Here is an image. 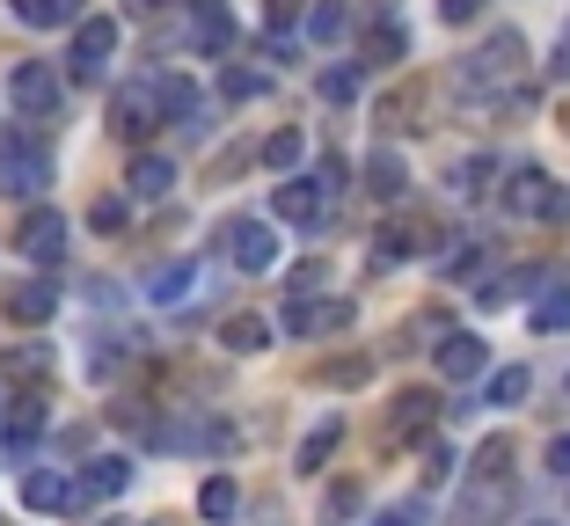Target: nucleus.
<instances>
[{
  "instance_id": "obj_15",
  "label": "nucleus",
  "mask_w": 570,
  "mask_h": 526,
  "mask_svg": "<svg viewBox=\"0 0 570 526\" xmlns=\"http://www.w3.org/2000/svg\"><path fill=\"white\" fill-rule=\"evenodd\" d=\"M322 205H330V198H322L315 176H293V183L271 190V220H285V227H315V220H322Z\"/></svg>"
},
{
  "instance_id": "obj_19",
  "label": "nucleus",
  "mask_w": 570,
  "mask_h": 526,
  "mask_svg": "<svg viewBox=\"0 0 570 526\" xmlns=\"http://www.w3.org/2000/svg\"><path fill=\"white\" fill-rule=\"evenodd\" d=\"M235 512H242V483L235 476H205L198 483V519L205 526H235Z\"/></svg>"
},
{
  "instance_id": "obj_14",
  "label": "nucleus",
  "mask_w": 570,
  "mask_h": 526,
  "mask_svg": "<svg viewBox=\"0 0 570 526\" xmlns=\"http://www.w3.org/2000/svg\"><path fill=\"white\" fill-rule=\"evenodd\" d=\"M154 125H161V102H154V81H132V88H118V102H110V132H118V139H147Z\"/></svg>"
},
{
  "instance_id": "obj_25",
  "label": "nucleus",
  "mask_w": 570,
  "mask_h": 526,
  "mask_svg": "<svg viewBox=\"0 0 570 526\" xmlns=\"http://www.w3.org/2000/svg\"><path fill=\"white\" fill-rule=\"evenodd\" d=\"M301 153H307V132H301V125H278V132H271L264 147H256V161L285 176V169H301Z\"/></svg>"
},
{
  "instance_id": "obj_40",
  "label": "nucleus",
  "mask_w": 570,
  "mask_h": 526,
  "mask_svg": "<svg viewBox=\"0 0 570 526\" xmlns=\"http://www.w3.org/2000/svg\"><path fill=\"white\" fill-rule=\"evenodd\" d=\"M483 16V0H439V22H475Z\"/></svg>"
},
{
  "instance_id": "obj_13",
  "label": "nucleus",
  "mask_w": 570,
  "mask_h": 526,
  "mask_svg": "<svg viewBox=\"0 0 570 526\" xmlns=\"http://www.w3.org/2000/svg\"><path fill=\"white\" fill-rule=\"evenodd\" d=\"M352 315H358L352 300H315V292H293V300H285V329H293V337H322V329H352Z\"/></svg>"
},
{
  "instance_id": "obj_31",
  "label": "nucleus",
  "mask_w": 570,
  "mask_h": 526,
  "mask_svg": "<svg viewBox=\"0 0 570 526\" xmlns=\"http://www.w3.org/2000/svg\"><path fill=\"white\" fill-rule=\"evenodd\" d=\"M527 395H534V374H527V366L490 374V409H512V403H527Z\"/></svg>"
},
{
  "instance_id": "obj_44",
  "label": "nucleus",
  "mask_w": 570,
  "mask_h": 526,
  "mask_svg": "<svg viewBox=\"0 0 570 526\" xmlns=\"http://www.w3.org/2000/svg\"><path fill=\"white\" fill-rule=\"evenodd\" d=\"M366 526H410V512H381V519H366Z\"/></svg>"
},
{
  "instance_id": "obj_29",
  "label": "nucleus",
  "mask_w": 570,
  "mask_h": 526,
  "mask_svg": "<svg viewBox=\"0 0 570 526\" xmlns=\"http://www.w3.org/2000/svg\"><path fill=\"white\" fill-rule=\"evenodd\" d=\"M154 102H161V118H190V110H198V81L161 73V81H154Z\"/></svg>"
},
{
  "instance_id": "obj_36",
  "label": "nucleus",
  "mask_w": 570,
  "mask_h": 526,
  "mask_svg": "<svg viewBox=\"0 0 570 526\" xmlns=\"http://www.w3.org/2000/svg\"><path fill=\"white\" fill-rule=\"evenodd\" d=\"M366 51H373V67H395V59H403V30H395V22H373V37H366Z\"/></svg>"
},
{
  "instance_id": "obj_45",
  "label": "nucleus",
  "mask_w": 570,
  "mask_h": 526,
  "mask_svg": "<svg viewBox=\"0 0 570 526\" xmlns=\"http://www.w3.org/2000/svg\"><path fill=\"white\" fill-rule=\"evenodd\" d=\"M556 73H570V44H563V59H556Z\"/></svg>"
},
{
  "instance_id": "obj_48",
  "label": "nucleus",
  "mask_w": 570,
  "mask_h": 526,
  "mask_svg": "<svg viewBox=\"0 0 570 526\" xmlns=\"http://www.w3.org/2000/svg\"><path fill=\"white\" fill-rule=\"evenodd\" d=\"M563 125H570V110H563Z\"/></svg>"
},
{
  "instance_id": "obj_27",
  "label": "nucleus",
  "mask_w": 570,
  "mask_h": 526,
  "mask_svg": "<svg viewBox=\"0 0 570 526\" xmlns=\"http://www.w3.org/2000/svg\"><path fill=\"white\" fill-rule=\"evenodd\" d=\"M0 374H8V380H30V388H45V380H51V351H45V344H16V351L0 358Z\"/></svg>"
},
{
  "instance_id": "obj_22",
  "label": "nucleus",
  "mask_w": 570,
  "mask_h": 526,
  "mask_svg": "<svg viewBox=\"0 0 570 526\" xmlns=\"http://www.w3.org/2000/svg\"><path fill=\"white\" fill-rule=\"evenodd\" d=\"M336 439H344V417H322V425L301 439L293 468H301V476H322V468H330V454H336Z\"/></svg>"
},
{
  "instance_id": "obj_46",
  "label": "nucleus",
  "mask_w": 570,
  "mask_h": 526,
  "mask_svg": "<svg viewBox=\"0 0 570 526\" xmlns=\"http://www.w3.org/2000/svg\"><path fill=\"white\" fill-rule=\"evenodd\" d=\"M527 526H556V519H527Z\"/></svg>"
},
{
  "instance_id": "obj_20",
  "label": "nucleus",
  "mask_w": 570,
  "mask_h": 526,
  "mask_svg": "<svg viewBox=\"0 0 570 526\" xmlns=\"http://www.w3.org/2000/svg\"><path fill=\"white\" fill-rule=\"evenodd\" d=\"M81 490L88 497H125V490H132V460H125V454H96L81 468Z\"/></svg>"
},
{
  "instance_id": "obj_35",
  "label": "nucleus",
  "mask_w": 570,
  "mask_h": 526,
  "mask_svg": "<svg viewBox=\"0 0 570 526\" xmlns=\"http://www.w3.org/2000/svg\"><path fill=\"white\" fill-rule=\"evenodd\" d=\"M344 22H352V16H344V0H315V16H307V30H315L322 44H330V37H344Z\"/></svg>"
},
{
  "instance_id": "obj_16",
  "label": "nucleus",
  "mask_w": 570,
  "mask_h": 526,
  "mask_svg": "<svg viewBox=\"0 0 570 526\" xmlns=\"http://www.w3.org/2000/svg\"><path fill=\"white\" fill-rule=\"evenodd\" d=\"M432 358H439V374H446V380H475V374L490 366V344L475 337V329H446Z\"/></svg>"
},
{
  "instance_id": "obj_39",
  "label": "nucleus",
  "mask_w": 570,
  "mask_h": 526,
  "mask_svg": "<svg viewBox=\"0 0 570 526\" xmlns=\"http://www.w3.org/2000/svg\"><path fill=\"white\" fill-rule=\"evenodd\" d=\"M446 476H453V446H446V439H432V446H424V483L439 490Z\"/></svg>"
},
{
  "instance_id": "obj_9",
  "label": "nucleus",
  "mask_w": 570,
  "mask_h": 526,
  "mask_svg": "<svg viewBox=\"0 0 570 526\" xmlns=\"http://www.w3.org/2000/svg\"><path fill=\"white\" fill-rule=\"evenodd\" d=\"M219 256H227V264H235V271H271V264H278V235H271L264 220H227L219 227Z\"/></svg>"
},
{
  "instance_id": "obj_8",
  "label": "nucleus",
  "mask_w": 570,
  "mask_h": 526,
  "mask_svg": "<svg viewBox=\"0 0 570 526\" xmlns=\"http://www.w3.org/2000/svg\"><path fill=\"white\" fill-rule=\"evenodd\" d=\"M110 51H118V16H73V81H102Z\"/></svg>"
},
{
  "instance_id": "obj_30",
  "label": "nucleus",
  "mask_w": 570,
  "mask_h": 526,
  "mask_svg": "<svg viewBox=\"0 0 570 526\" xmlns=\"http://www.w3.org/2000/svg\"><path fill=\"white\" fill-rule=\"evenodd\" d=\"M366 190H373V198H403V190H410V169L395 161V153H373V161H366Z\"/></svg>"
},
{
  "instance_id": "obj_26",
  "label": "nucleus",
  "mask_w": 570,
  "mask_h": 526,
  "mask_svg": "<svg viewBox=\"0 0 570 526\" xmlns=\"http://www.w3.org/2000/svg\"><path fill=\"white\" fill-rule=\"evenodd\" d=\"M16 8V22H30V30H67L73 16H81V0H8Z\"/></svg>"
},
{
  "instance_id": "obj_4",
  "label": "nucleus",
  "mask_w": 570,
  "mask_h": 526,
  "mask_svg": "<svg viewBox=\"0 0 570 526\" xmlns=\"http://www.w3.org/2000/svg\"><path fill=\"white\" fill-rule=\"evenodd\" d=\"M432 425H439V395L432 388H403L395 409H387V425H381V454H410L417 439H432Z\"/></svg>"
},
{
  "instance_id": "obj_21",
  "label": "nucleus",
  "mask_w": 570,
  "mask_h": 526,
  "mask_svg": "<svg viewBox=\"0 0 570 526\" xmlns=\"http://www.w3.org/2000/svg\"><path fill=\"white\" fill-rule=\"evenodd\" d=\"M125 183H132V198H168V183H176V161H168V153H132Z\"/></svg>"
},
{
  "instance_id": "obj_17",
  "label": "nucleus",
  "mask_w": 570,
  "mask_h": 526,
  "mask_svg": "<svg viewBox=\"0 0 570 526\" xmlns=\"http://www.w3.org/2000/svg\"><path fill=\"white\" fill-rule=\"evenodd\" d=\"M0 425H8V446H16V454H30V446L45 439V395H16V403L0 409Z\"/></svg>"
},
{
  "instance_id": "obj_7",
  "label": "nucleus",
  "mask_w": 570,
  "mask_h": 526,
  "mask_svg": "<svg viewBox=\"0 0 570 526\" xmlns=\"http://www.w3.org/2000/svg\"><path fill=\"white\" fill-rule=\"evenodd\" d=\"M504 212H520V220H563V190H556L549 169H512L504 176Z\"/></svg>"
},
{
  "instance_id": "obj_5",
  "label": "nucleus",
  "mask_w": 570,
  "mask_h": 526,
  "mask_svg": "<svg viewBox=\"0 0 570 526\" xmlns=\"http://www.w3.org/2000/svg\"><path fill=\"white\" fill-rule=\"evenodd\" d=\"M8 102H16L22 118H59V102H67V88H59V73L45 67V59H16V73H8Z\"/></svg>"
},
{
  "instance_id": "obj_42",
  "label": "nucleus",
  "mask_w": 570,
  "mask_h": 526,
  "mask_svg": "<svg viewBox=\"0 0 570 526\" xmlns=\"http://www.w3.org/2000/svg\"><path fill=\"white\" fill-rule=\"evenodd\" d=\"M549 468H556V476H570V431H563V439H549Z\"/></svg>"
},
{
  "instance_id": "obj_11",
  "label": "nucleus",
  "mask_w": 570,
  "mask_h": 526,
  "mask_svg": "<svg viewBox=\"0 0 570 526\" xmlns=\"http://www.w3.org/2000/svg\"><path fill=\"white\" fill-rule=\"evenodd\" d=\"M0 315L16 329H45L51 315H59V286H51V278H22V286L0 292Z\"/></svg>"
},
{
  "instance_id": "obj_43",
  "label": "nucleus",
  "mask_w": 570,
  "mask_h": 526,
  "mask_svg": "<svg viewBox=\"0 0 570 526\" xmlns=\"http://www.w3.org/2000/svg\"><path fill=\"white\" fill-rule=\"evenodd\" d=\"M301 16V0H271V22H293Z\"/></svg>"
},
{
  "instance_id": "obj_50",
  "label": "nucleus",
  "mask_w": 570,
  "mask_h": 526,
  "mask_svg": "<svg viewBox=\"0 0 570 526\" xmlns=\"http://www.w3.org/2000/svg\"><path fill=\"white\" fill-rule=\"evenodd\" d=\"M147 526H154V519H147Z\"/></svg>"
},
{
  "instance_id": "obj_32",
  "label": "nucleus",
  "mask_w": 570,
  "mask_h": 526,
  "mask_svg": "<svg viewBox=\"0 0 570 526\" xmlns=\"http://www.w3.org/2000/svg\"><path fill=\"white\" fill-rule=\"evenodd\" d=\"M264 88H271V73H256V67H227V73H219V96H227V102H256Z\"/></svg>"
},
{
  "instance_id": "obj_3",
  "label": "nucleus",
  "mask_w": 570,
  "mask_h": 526,
  "mask_svg": "<svg viewBox=\"0 0 570 526\" xmlns=\"http://www.w3.org/2000/svg\"><path fill=\"white\" fill-rule=\"evenodd\" d=\"M51 183V153L30 132H0V190L8 198H37Z\"/></svg>"
},
{
  "instance_id": "obj_6",
  "label": "nucleus",
  "mask_w": 570,
  "mask_h": 526,
  "mask_svg": "<svg viewBox=\"0 0 570 526\" xmlns=\"http://www.w3.org/2000/svg\"><path fill=\"white\" fill-rule=\"evenodd\" d=\"M439 220H424V212H403V220H387L381 227V241H373V264H410V256H439Z\"/></svg>"
},
{
  "instance_id": "obj_37",
  "label": "nucleus",
  "mask_w": 570,
  "mask_h": 526,
  "mask_svg": "<svg viewBox=\"0 0 570 526\" xmlns=\"http://www.w3.org/2000/svg\"><path fill=\"white\" fill-rule=\"evenodd\" d=\"M490 190V161H461L453 169V198H483Z\"/></svg>"
},
{
  "instance_id": "obj_10",
  "label": "nucleus",
  "mask_w": 570,
  "mask_h": 526,
  "mask_svg": "<svg viewBox=\"0 0 570 526\" xmlns=\"http://www.w3.org/2000/svg\"><path fill=\"white\" fill-rule=\"evenodd\" d=\"M22 505L45 512V519H67V512L88 505V490H81V476H67V468H30V476H22Z\"/></svg>"
},
{
  "instance_id": "obj_24",
  "label": "nucleus",
  "mask_w": 570,
  "mask_h": 526,
  "mask_svg": "<svg viewBox=\"0 0 570 526\" xmlns=\"http://www.w3.org/2000/svg\"><path fill=\"white\" fill-rule=\"evenodd\" d=\"M424 96H432V81H403L395 96H381V118L395 125V132H417V125H424V118H417Z\"/></svg>"
},
{
  "instance_id": "obj_2",
  "label": "nucleus",
  "mask_w": 570,
  "mask_h": 526,
  "mask_svg": "<svg viewBox=\"0 0 570 526\" xmlns=\"http://www.w3.org/2000/svg\"><path fill=\"white\" fill-rule=\"evenodd\" d=\"M512 439H483L475 446V468H469V490H461V505H453V526H490L504 505H512Z\"/></svg>"
},
{
  "instance_id": "obj_38",
  "label": "nucleus",
  "mask_w": 570,
  "mask_h": 526,
  "mask_svg": "<svg viewBox=\"0 0 570 526\" xmlns=\"http://www.w3.org/2000/svg\"><path fill=\"white\" fill-rule=\"evenodd\" d=\"M358 96V67H330L322 73V102H352Z\"/></svg>"
},
{
  "instance_id": "obj_34",
  "label": "nucleus",
  "mask_w": 570,
  "mask_h": 526,
  "mask_svg": "<svg viewBox=\"0 0 570 526\" xmlns=\"http://www.w3.org/2000/svg\"><path fill=\"white\" fill-rule=\"evenodd\" d=\"M125 220H132V205H125V198H96V205H88V227H96V235H125Z\"/></svg>"
},
{
  "instance_id": "obj_49",
  "label": "nucleus",
  "mask_w": 570,
  "mask_h": 526,
  "mask_svg": "<svg viewBox=\"0 0 570 526\" xmlns=\"http://www.w3.org/2000/svg\"><path fill=\"white\" fill-rule=\"evenodd\" d=\"M563 388H570V380H563Z\"/></svg>"
},
{
  "instance_id": "obj_41",
  "label": "nucleus",
  "mask_w": 570,
  "mask_h": 526,
  "mask_svg": "<svg viewBox=\"0 0 570 526\" xmlns=\"http://www.w3.org/2000/svg\"><path fill=\"white\" fill-rule=\"evenodd\" d=\"M330 512H344V519H352V512H358V483H336V490H330Z\"/></svg>"
},
{
  "instance_id": "obj_23",
  "label": "nucleus",
  "mask_w": 570,
  "mask_h": 526,
  "mask_svg": "<svg viewBox=\"0 0 570 526\" xmlns=\"http://www.w3.org/2000/svg\"><path fill=\"white\" fill-rule=\"evenodd\" d=\"M190 286H198V264H190V256H176V264H161V271L147 278V300H154V307H176Z\"/></svg>"
},
{
  "instance_id": "obj_28",
  "label": "nucleus",
  "mask_w": 570,
  "mask_h": 526,
  "mask_svg": "<svg viewBox=\"0 0 570 526\" xmlns=\"http://www.w3.org/2000/svg\"><path fill=\"white\" fill-rule=\"evenodd\" d=\"M315 380H322V388H366V380H373V358H366V351H352V358H322Z\"/></svg>"
},
{
  "instance_id": "obj_12",
  "label": "nucleus",
  "mask_w": 570,
  "mask_h": 526,
  "mask_svg": "<svg viewBox=\"0 0 570 526\" xmlns=\"http://www.w3.org/2000/svg\"><path fill=\"white\" fill-rule=\"evenodd\" d=\"M16 249L30 256V264H59V256H67V220H59L51 205H30L22 227H16Z\"/></svg>"
},
{
  "instance_id": "obj_18",
  "label": "nucleus",
  "mask_w": 570,
  "mask_h": 526,
  "mask_svg": "<svg viewBox=\"0 0 570 526\" xmlns=\"http://www.w3.org/2000/svg\"><path fill=\"white\" fill-rule=\"evenodd\" d=\"M219 351H235V358L271 351V322H264V315H249V307H242V315H227V322H219Z\"/></svg>"
},
{
  "instance_id": "obj_33",
  "label": "nucleus",
  "mask_w": 570,
  "mask_h": 526,
  "mask_svg": "<svg viewBox=\"0 0 570 526\" xmlns=\"http://www.w3.org/2000/svg\"><path fill=\"white\" fill-rule=\"evenodd\" d=\"M534 329H570V286H549V300H534Z\"/></svg>"
},
{
  "instance_id": "obj_1",
  "label": "nucleus",
  "mask_w": 570,
  "mask_h": 526,
  "mask_svg": "<svg viewBox=\"0 0 570 526\" xmlns=\"http://www.w3.org/2000/svg\"><path fill=\"white\" fill-rule=\"evenodd\" d=\"M520 73H527V37L520 30H498L483 51H469V59L453 67V88H461V102H469V110H490L498 96L512 102V110H527V102H534V88H527Z\"/></svg>"
},
{
  "instance_id": "obj_47",
  "label": "nucleus",
  "mask_w": 570,
  "mask_h": 526,
  "mask_svg": "<svg viewBox=\"0 0 570 526\" xmlns=\"http://www.w3.org/2000/svg\"><path fill=\"white\" fill-rule=\"evenodd\" d=\"M0 409H8V395H0Z\"/></svg>"
}]
</instances>
